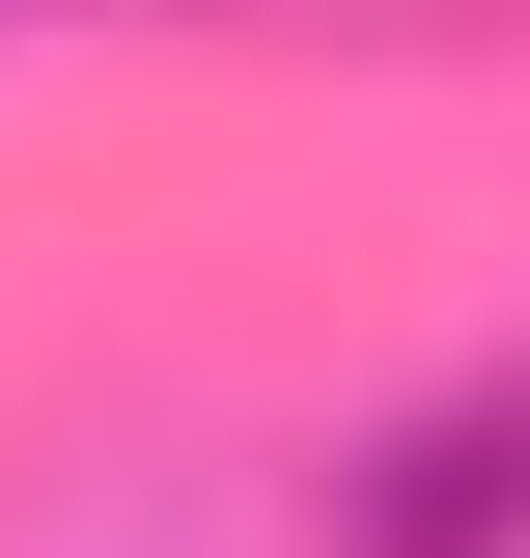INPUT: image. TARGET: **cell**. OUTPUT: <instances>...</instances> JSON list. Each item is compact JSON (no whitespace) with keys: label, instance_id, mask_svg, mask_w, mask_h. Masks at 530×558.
Returning <instances> with one entry per match:
<instances>
[{"label":"cell","instance_id":"obj_1","mask_svg":"<svg viewBox=\"0 0 530 558\" xmlns=\"http://www.w3.org/2000/svg\"><path fill=\"white\" fill-rule=\"evenodd\" d=\"M308 558H530V336L419 363L392 418H335V475H308Z\"/></svg>","mask_w":530,"mask_h":558}]
</instances>
